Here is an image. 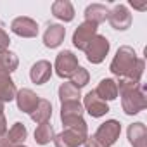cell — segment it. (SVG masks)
Here are the masks:
<instances>
[{
    "instance_id": "obj_14",
    "label": "cell",
    "mask_w": 147,
    "mask_h": 147,
    "mask_svg": "<svg viewBox=\"0 0 147 147\" xmlns=\"http://www.w3.org/2000/svg\"><path fill=\"white\" fill-rule=\"evenodd\" d=\"M66 36V28L57 23H50L43 33V45L47 49H57Z\"/></svg>"
},
{
    "instance_id": "obj_22",
    "label": "cell",
    "mask_w": 147,
    "mask_h": 147,
    "mask_svg": "<svg viewBox=\"0 0 147 147\" xmlns=\"http://www.w3.org/2000/svg\"><path fill=\"white\" fill-rule=\"evenodd\" d=\"M19 66V57L16 52L12 50H2L0 52V71H4V73H14Z\"/></svg>"
},
{
    "instance_id": "obj_29",
    "label": "cell",
    "mask_w": 147,
    "mask_h": 147,
    "mask_svg": "<svg viewBox=\"0 0 147 147\" xmlns=\"http://www.w3.org/2000/svg\"><path fill=\"white\" fill-rule=\"evenodd\" d=\"M0 147H12V145L9 144V140L5 138V135H4V137H0Z\"/></svg>"
},
{
    "instance_id": "obj_9",
    "label": "cell",
    "mask_w": 147,
    "mask_h": 147,
    "mask_svg": "<svg viewBox=\"0 0 147 147\" xmlns=\"http://www.w3.org/2000/svg\"><path fill=\"white\" fill-rule=\"evenodd\" d=\"M97 35V24L83 21L82 24H78V28L73 33V45L78 50H85L87 45L92 42V38Z\"/></svg>"
},
{
    "instance_id": "obj_19",
    "label": "cell",
    "mask_w": 147,
    "mask_h": 147,
    "mask_svg": "<svg viewBox=\"0 0 147 147\" xmlns=\"http://www.w3.org/2000/svg\"><path fill=\"white\" fill-rule=\"evenodd\" d=\"M95 94L102 99V100H116L118 99V85L116 80L113 78H102L95 88Z\"/></svg>"
},
{
    "instance_id": "obj_28",
    "label": "cell",
    "mask_w": 147,
    "mask_h": 147,
    "mask_svg": "<svg viewBox=\"0 0 147 147\" xmlns=\"http://www.w3.org/2000/svg\"><path fill=\"white\" fill-rule=\"evenodd\" d=\"M130 5L138 9V11H145V7H147V4H138V2H135V0H130Z\"/></svg>"
},
{
    "instance_id": "obj_13",
    "label": "cell",
    "mask_w": 147,
    "mask_h": 147,
    "mask_svg": "<svg viewBox=\"0 0 147 147\" xmlns=\"http://www.w3.org/2000/svg\"><path fill=\"white\" fill-rule=\"evenodd\" d=\"M52 64L49 62V61H45V59H42V61H36L33 66H31V69H30V78H31V82L35 83V85H43V83H47L49 80H50V76H52Z\"/></svg>"
},
{
    "instance_id": "obj_17",
    "label": "cell",
    "mask_w": 147,
    "mask_h": 147,
    "mask_svg": "<svg viewBox=\"0 0 147 147\" xmlns=\"http://www.w3.org/2000/svg\"><path fill=\"white\" fill-rule=\"evenodd\" d=\"M52 16L57 18L59 21L71 23L75 19V7L69 0H55L52 4Z\"/></svg>"
},
{
    "instance_id": "obj_12",
    "label": "cell",
    "mask_w": 147,
    "mask_h": 147,
    "mask_svg": "<svg viewBox=\"0 0 147 147\" xmlns=\"http://www.w3.org/2000/svg\"><path fill=\"white\" fill-rule=\"evenodd\" d=\"M38 102H40V97H38L31 88H21V90H18V94H16V104H18V109H19L21 113L31 114Z\"/></svg>"
},
{
    "instance_id": "obj_8",
    "label": "cell",
    "mask_w": 147,
    "mask_h": 147,
    "mask_svg": "<svg viewBox=\"0 0 147 147\" xmlns=\"http://www.w3.org/2000/svg\"><path fill=\"white\" fill-rule=\"evenodd\" d=\"M107 21H109V24H111L114 30L125 31V30H128V28L131 26V14H130V11H128L126 5L116 4V5L109 11V14H107Z\"/></svg>"
},
{
    "instance_id": "obj_4",
    "label": "cell",
    "mask_w": 147,
    "mask_h": 147,
    "mask_svg": "<svg viewBox=\"0 0 147 147\" xmlns=\"http://www.w3.org/2000/svg\"><path fill=\"white\" fill-rule=\"evenodd\" d=\"M88 137V125L82 123L76 126H67L61 133L54 137V145L55 147H80L85 144Z\"/></svg>"
},
{
    "instance_id": "obj_21",
    "label": "cell",
    "mask_w": 147,
    "mask_h": 147,
    "mask_svg": "<svg viewBox=\"0 0 147 147\" xmlns=\"http://www.w3.org/2000/svg\"><path fill=\"white\" fill-rule=\"evenodd\" d=\"M52 116V104L50 100L47 99H40V102L36 104V107L33 109V113L30 114V118L35 121V123H47Z\"/></svg>"
},
{
    "instance_id": "obj_26",
    "label": "cell",
    "mask_w": 147,
    "mask_h": 147,
    "mask_svg": "<svg viewBox=\"0 0 147 147\" xmlns=\"http://www.w3.org/2000/svg\"><path fill=\"white\" fill-rule=\"evenodd\" d=\"M9 45H11V38H9V35H7V31L0 26V52H2V50H7Z\"/></svg>"
},
{
    "instance_id": "obj_7",
    "label": "cell",
    "mask_w": 147,
    "mask_h": 147,
    "mask_svg": "<svg viewBox=\"0 0 147 147\" xmlns=\"http://www.w3.org/2000/svg\"><path fill=\"white\" fill-rule=\"evenodd\" d=\"M78 57L73 54L71 50H62L57 54L55 57V64H54V69L57 73V76L61 78H71L73 73L78 69Z\"/></svg>"
},
{
    "instance_id": "obj_20",
    "label": "cell",
    "mask_w": 147,
    "mask_h": 147,
    "mask_svg": "<svg viewBox=\"0 0 147 147\" xmlns=\"http://www.w3.org/2000/svg\"><path fill=\"white\" fill-rule=\"evenodd\" d=\"M5 138L9 140V144L12 147H18V145H23L24 140L28 138V128L24 126V123H14L11 126V130H7L5 133Z\"/></svg>"
},
{
    "instance_id": "obj_30",
    "label": "cell",
    "mask_w": 147,
    "mask_h": 147,
    "mask_svg": "<svg viewBox=\"0 0 147 147\" xmlns=\"http://www.w3.org/2000/svg\"><path fill=\"white\" fill-rule=\"evenodd\" d=\"M18 147H28V145H24V144H23V145H18Z\"/></svg>"
},
{
    "instance_id": "obj_24",
    "label": "cell",
    "mask_w": 147,
    "mask_h": 147,
    "mask_svg": "<svg viewBox=\"0 0 147 147\" xmlns=\"http://www.w3.org/2000/svg\"><path fill=\"white\" fill-rule=\"evenodd\" d=\"M55 137V131H54V126L47 121V123H40L35 130V142L40 144V145H47L54 140Z\"/></svg>"
},
{
    "instance_id": "obj_6",
    "label": "cell",
    "mask_w": 147,
    "mask_h": 147,
    "mask_svg": "<svg viewBox=\"0 0 147 147\" xmlns=\"http://www.w3.org/2000/svg\"><path fill=\"white\" fill-rule=\"evenodd\" d=\"M83 113H85V109H83V106H82L80 100H73V102L61 104V121H62L64 128L87 123L83 119Z\"/></svg>"
},
{
    "instance_id": "obj_25",
    "label": "cell",
    "mask_w": 147,
    "mask_h": 147,
    "mask_svg": "<svg viewBox=\"0 0 147 147\" xmlns=\"http://www.w3.org/2000/svg\"><path fill=\"white\" fill-rule=\"evenodd\" d=\"M88 82H90V73L85 69V67H82V66H78V69L73 73V76H71V83L75 85L76 88H83V87H87L88 85Z\"/></svg>"
},
{
    "instance_id": "obj_16",
    "label": "cell",
    "mask_w": 147,
    "mask_h": 147,
    "mask_svg": "<svg viewBox=\"0 0 147 147\" xmlns=\"http://www.w3.org/2000/svg\"><path fill=\"white\" fill-rule=\"evenodd\" d=\"M16 94H18V88H16V83H14L12 76L9 73L0 71V102L5 104V102L14 100Z\"/></svg>"
},
{
    "instance_id": "obj_27",
    "label": "cell",
    "mask_w": 147,
    "mask_h": 147,
    "mask_svg": "<svg viewBox=\"0 0 147 147\" xmlns=\"http://www.w3.org/2000/svg\"><path fill=\"white\" fill-rule=\"evenodd\" d=\"M7 133V119L4 114V104L0 102V137H4Z\"/></svg>"
},
{
    "instance_id": "obj_2",
    "label": "cell",
    "mask_w": 147,
    "mask_h": 147,
    "mask_svg": "<svg viewBox=\"0 0 147 147\" xmlns=\"http://www.w3.org/2000/svg\"><path fill=\"white\" fill-rule=\"evenodd\" d=\"M116 85H118V95L121 97V107L125 114L133 116L147 107L145 88L140 85V82L128 80V78H118Z\"/></svg>"
},
{
    "instance_id": "obj_1",
    "label": "cell",
    "mask_w": 147,
    "mask_h": 147,
    "mask_svg": "<svg viewBox=\"0 0 147 147\" xmlns=\"http://www.w3.org/2000/svg\"><path fill=\"white\" fill-rule=\"evenodd\" d=\"M144 67H145V61L140 59L133 50V47L130 45H121L109 64V71L114 76L135 80V82H140L144 75Z\"/></svg>"
},
{
    "instance_id": "obj_5",
    "label": "cell",
    "mask_w": 147,
    "mask_h": 147,
    "mask_svg": "<svg viewBox=\"0 0 147 147\" xmlns=\"http://www.w3.org/2000/svg\"><path fill=\"white\" fill-rule=\"evenodd\" d=\"M109 49H111L109 40H107L104 35H99V33H97V35L92 38V42L87 45V49H85L83 52H85L88 62H92V64H100V62L106 59V55L109 54Z\"/></svg>"
},
{
    "instance_id": "obj_18",
    "label": "cell",
    "mask_w": 147,
    "mask_h": 147,
    "mask_svg": "<svg viewBox=\"0 0 147 147\" xmlns=\"http://www.w3.org/2000/svg\"><path fill=\"white\" fill-rule=\"evenodd\" d=\"M107 14H109V9L104 4H90L85 9V21L99 26V24L107 21Z\"/></svg>"
},
{
    "instance_id": "obj_3",
    "label": "cell",
    "mask_w": 147,
    "mask_h": 147,
    "mask_svg": "<svg viewBox=\"0 0 147 147\" xmlns=\"http://www.w3.org/2000/svg\"><path fill=\"white\" fill-rule=\"evenodd\" d=\"M121 135V123L118 119H106L99 125L95 133L88 135L85 147H111Z\"/></svg>"
},
{
    "instance_id": "obj_10",
    "label": "cell",
    "mask_w": 147,
    "mask_h": 147,
    "mask_svg": "<svg viewBox=\"0 0 147 147\" xmlns=\"http://www.w3.org/2000/svg\"><path fill=\"white\" fill-rule=\"evenodd\" d=\"M83 109L92 116V118H102V116H106L107 113H109V106H107V102L106 100H102L97 94H95V90H90L85 97H83Z\"/></svg>"
},
{
    "instance_id": "obj_15",
    "label": "cell",
    "mask_w": 147,
    "mask_h": 147,
    "mask_svg": "<svg viewBox=\"0 0 147 147\" xmlns=\"http://www.w3.org/2000/svg\"><path fill=\"white\" fill-rule=\"evenodd\" d=\"M126 135L131 147H147V128L144 123H131L126 130Z\"/></svg>"
},
{
    "instance_id": "obj_23",
    "label": "cell",
    "mask_w": 147,
    "mask_h": 147,
    "mask_svg": "<svg viewBox=\"0 0 147 147\" xmlns=\"http://www.w3.org/2000/svg\"><path fill=\"white\" fill-rule=\"evenodd\" d=\"M80 97H82V90L76 88L71 82L61 83V87H59V100H61V104L73 102V100H80Z\"/></svg>"
},
{
    "instance_id": "obj_11",
    "label": "cell",
    "mask_w": 147,
    "mask_h": 147,
    "mask_svg": "<svg viewBox=\"0 0 147 147\" xmlns=\"http://www.w3.org/2000/svg\"><path fill=\"white\" fill-rule=\"evenodd\" d=\"M11 30L14 35L21 36V38H35L38 35V24L35 19L26 18V16H19L11 23Z\"/></svg>"
}]
</instances>
